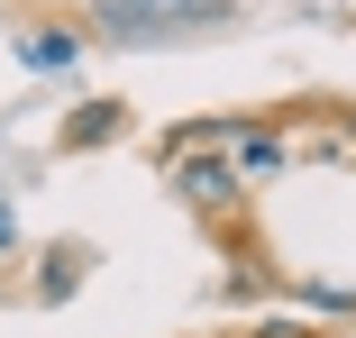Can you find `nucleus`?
<instances>
[{
  "mask_svg": "<svg viewBox=\"0 0 356 338\" xmlns=\"http://www.w3.org/2000/svg\"><path fill=\"white\" fill-rule=\"evenodd\" d=\"M247 338H302V329H247Z\"/></svg>",
  "mask_w": 356,
  "mask_h": 338,
  "instance_id": "5",
  "label": "nucleus"
},
{
  "mask_svg": "<svg viewBox=\"0 0 356 338\" xmlns=\"http://www.w3.org/2000/svg\"><path fill=\"white\" fill-rule=\"evenodd\" d=\"M0 247H10V211H0Z\"/></svg>",
  "mask_w": 356,
  "mask_h": 338,
  "instance_id": "6",
  "label": "nucleus"
},
{
  "mask_svg": "<svg viewBox=\"0 0 356 338\" xmlns=\"http://www.w3.org/2000/svg\"><path fill=\"white\" fill-rule=\"evenodd\" d=\"M119 128H128V101H92V110H74V119H64V156H83V147H110L119 138Z\"/></svg>",
  "mask_w": 356,
  "mask_h": 338,
  "instance_id": "2",
  "label": "nucleus"
},
{
  "mask_svg": "<svg viewBox=\"0 0 356 338\" xmlns=\"http://www.w3.org/2000/svg\"><path fill=\"white\" fill-rule=\"evenodd\" d=\"M37 284H46V293H74V284H83V256H55L46 275H37Z\"/></svg>",
  "mask_w": 356,
  "mask_h": 338,
  "instance_id": "4",
  "label": "nucleus"
},
{
  "mask_svg": "<svg viewBox=\"0 0 356 338\" xmlns=\"http://www.w3.org/2000/svg\"><path fill=\"white\" fill-rule=\"evenodd\" d=\"M229 147H238V174H247V183H256V174H283V165H293V147H283L274 128H229Z\"/></svg>",
  "mask_w": 356,
  "mask_h": 338,
  "instance_id": "3",
  "label": "nucleus"
},
{
  "mask_svg": "<svg viewBox=\"0 0 356 338\" xmlns=\"http://www.w3.org/2000/svg\"><path fill=\"white\" fill-rule=\"evenodd\" d=\"M347 138H356V119H347Z\"/></svg>",
  "mask_w": 356,
  "mask_h": 338,
  "instance_id": "7",
  "label": "nucleus"
},
{
  "mask_svg": "<svg viewBox=\"0 0 356 338\" xmlns=\"http://www.w3.org/2000/svg\"><path fill=\"white\" fill-rule=\"evenodd\" d=\"M238 183H247V174H238L229 156H210V147H183V156H174V192L192 201V211H210V220L238 211Z\"/></svg>",
  "mask_w": 356,
  "mask_h": 338,
  "instance_id": "1",
  "label": "nucleus"
}]
</instances>
